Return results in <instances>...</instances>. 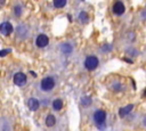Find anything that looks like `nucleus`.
Returning a JSON list of instances; mask_svg holds the SVG:
<instances>
[{
	"label": "nucleus",
	"instance_id": "obj_1",
	"mask_svg": "<svg viewBox=\"0 0 146 131\" xmlns=\"http://www.w3.org/2000/svg\"><path fill=\"white\" fill-rule=\"evenodd\" d=\"M84 66L89 71L95 69L98 66V58L96 56H89V57H87L86 58V62H84Z\"/></svg>",
	"mask_w": 146,
	"mask_h": 131
},
{
	"label": "nucleus",
	"instance_id": "obj_2",
	"mask_svg": "<svg viewBox=\"0 0 146 131\" xmlns=\"http://www.w3.org/2000/svg\"><path fill=\"white\" fill-rule=\"evenodd\" d=\"M54 87H55V81H54L52 77L47 76V77L42 79V81H41V89H42L43 91H49V90H51Z\"/></svg>",
	"mask_w": 146,
	"mask_h": 131
},
{
	"label": "nucleus",
	"instance_id": "obj_3",
	"mask_svg": "<svg viewBox=\"0 0 146 131\" xmlns=\"http://www.w3.org/2000/svg\"><path fill=\"white\" fill-rule=\"evenodd\" d=\"M25 82H26V75H25L24 73L18 72V73H16V74L14 75V83H15L16 85L22 87V85L25 84Z\"/></svg>",
	"mask_w": 146,
	"mask_h": 131
},
{
	"label": "nucleus",
	"instance_id": "obj_4",
	"mask_svg": "<svg viewBox=\"0 0 146 131\" xmlns=\"http://www.w3.org/2000/svg\"><path fill=\"white\" fill-rule=\"evenodd\" d=\"M94 120H95V122L97 124L104 123L105 120H106V113L104 110H100V109L99 110H96L95 114H94Z\"/></svg>",
	"mask_w": 146,
	"mask_h": 131
},
{
	"label": "nucleus",
	"instance_id": "obj_5",
	"mask_svg": "<svg viewBox=\"0 0 146 131\" xmlns=\"http://www.w3.org/2000/svg\"><path fill=\"white\" fill-rule=\"evenodd\" d=\"M0 32H1L2 35H9V34L13 32V26H11V24L8 23V22L1 23V25H0Z\"/></svg>",
	"mask_w": 146,
	"mask_h": 131
},
{
	"label": "nucleus",
	"instance_id": "obj_6",
	"mask_svg": "<svg viewBox=\"0 0 146 131\" xmlns=\"http://www.w3.org/2000/svg\"><path fill=\"white\" fill-rule=\"evenodd\" d=\"M48 43H49V39H48V36L44 35V34H40V35L36 38V40H35V44H36L38 47H40V48L46 47Z\"/></svg>",
	"mask_w": 146,
	"mask_h": 131
},
{
	"label": "nucleus",
	"instance_id": "obj_7",
	"mask_svg": "<svg viewBox=\"0 0 146 131\" xmlns=\"http://www.w3.org/2000/svg\"><path fill=\"white\" fill-rule=\"evenodd\" d=\"M113 11H114V14H116V15H122V14L124 13V6H123V3L120 2V1L115 2L114 6H113Z\"/></svg>",
	"mask_w": 146,
	"mask_h": 131
},
{
	"label": "nucleus",
	"instance_id": "obj_8",
	"mask_svg": "<svg viewBox=\"0 0 146 131\" xmlns=\"http://www.w3.org/2000/svg\"><path fill=\"white\" fill-rule=\"evenodd\" d=\"M27 106H29V108L31 110H36L39 108V106H40V103H39V100H36L34 98H30L27 100Z\"/></svg>",
	"mask_w": 146,
	"mask_h": 131
},
{
	"label": "nucleus",
	"instance_id": "obj_9",
	"mask_svg": "<svg viewBox=\"0 0 146 131\" xmlns=\"http://www.w3.org/2000/svg\"><path fill=\"white\" fill-rule=\"evenodd\" d=\"M132 108H133V106H132V105H128V106H125V107L120 108V109H119V114H120V116H121V117H123L125 114L130 113Z\"/></svg>",
	"mask_w": 146,
	"mask_h": 131
},
{
	"label": "nucleus",
	"instance_id": "obj_10",
	"mask_svg": "<svg viewBox=\"0 0 146 131\" xmlns=\"http://www.w3.org/2000/svg\"><path fill=\"white\" fill-rule=\"evenodd\" d=\"M62 107H63V101L60 99H56V100L52 101V108L55 110H60Z\"/></svg>",
	"mask_w": 146,
	"mask_h": 131
},
{
	"label": "nucleus",
	"instance_id": "obj_11",
	"mask_svg": "<svg viewBox=\"0 0 146 131\" xmlns=\"http://www.w3.org/2000/svg\"><path fill=\"white\" fill-rule=\"evenodd\" d=\"M55 123H56L55 116L51 115V114H49V115L47 116V118H46V124H47L48 126H52V125H55Z\"/></svg>",
	"mask_w": 146,
	"mask_h": 131
},
{
	"label": "nucleus",
	"instance_id": "obj_12",
	"mask_svg": "<svg viewBox=\"0 0 146 131\" xmlns=\"http://www.w3.org/2000/svg\"><path fill=\"white\" fill-rule=\"evenodd\" d=\"M62 51L64 52V54H71L72 52V46L70 44V43H64V44H62Z\"/></svg>",
	"mask_w": 146,
	"mask_h": 131
},
{
	"label": "nucleus",
	"instance_id": "obj_13",
	"mask_svg": "<svg viewBox=\"0 0 146 131\" xmlns=\"http://www.w3.org/2000/svg\"><path fill=\"white\" fill-rule=\"evenodd\" d=\"M66 5V0H54V6L56 8H62Z\"/></svg>",
	"mask_w": 146,
	"mask_h": 131
},
{
	"label": "nucleus",
	"instance_id": "obj_14",
	"mask_svg": "<svg viewBox=\"0 0 146 131\" xmlns=\"http://www.w3.org/2000/svg\"><path fill=\"white\" fill-rule=\"evenodd\" d=\"M90 101H91V99L88 98V97H84V98L81 99V104H82L83 106H88V105L90 104Z\"/></svg>",
	"mask_w": 146,
	"mask_h": 131
},
{
	"label": "nucleus",
	"instance_id": "obj_15",
	"mask_svg": "<svg viewBox=\"0 0 146 131\" xmlns=\"http://www.w3.org/2000/svg\"><path fill=\"white\" fill-rule=\"evenodd\" d=\"M79 18H80L82 22H87V21H88V16H87V14H86L84 11H81V14H80Z\"/></svg>",
	"mask_w": 146,
	"mask_h": 131
},
{
	"label": "nucleus",
	"instance_id": "obj_16",
	"mask_svg": "<svg viewBox=\"0 0 146 131\" xmlns=\"http://www.w3.org/2000/svg\"><path fill=\"white\" fill-rule=\"evenodd\" d=\"M10 51H11L10 49H6V50H2V51L0 52V56H2V57H3L5 55H7V54H8V52H10Z\"/></svg>",
	"mask_w": 146,
	"mask_h": 131
},
{
	"label": "nucleus",
	"instance_id": "obj_17",
	"mask_svg": "<svg viewBox=\"0 0 146 131\" xmlns=\"http://www.w3.org/2000/svg\"><path fill=\"white\" fill-rule=\"evenodd\" d=\"M15 11H16V13H15L16 15H21V7L16 6V7H15Z\"/></svg>",
	"mask_w": 146,
	"mask_h": 131
},
{
	"label": "nucleus",
	"instance_id": "obj_18",
	"mask_svg": "<svg viewBox=\"0 0 146 131\" xmlns=\"http://www.w3.org/2000/svg\"><path fill=\"white\" fill-rule=\"evenodd\" d=\"M30 73H31V74H32V75H33V76H34V77H35V76H36V74H35V73H34V72H33V71H31V72H30Z\"/></svg>",
	"mask_w": 146,
	"mask_h": 131
},
{
	"label": "nucleus",
	"instance_id": "obj_19",
	"mask_svg": "<svg viewBox=\"0 0 146 131\" xmlns=\"http://www.w3.org/2000/svg\"><path fill=\"white\" fill-rule=\"evenodd\" d=\"M144 96H146V90H145V91H144Z\"/></svg>",
	"mask_w": 146,
	"mask_h": 131
}]
</instances>
